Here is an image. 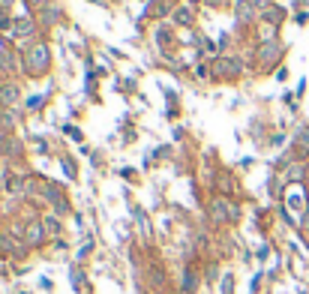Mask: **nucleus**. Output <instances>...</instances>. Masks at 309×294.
I'll list each match as a JSON object with an SVG mask.
<instances>
[{"mask_svg": "<svg viewBox=\"0 0 309 294\" xmlns=\"http://www.w3.org/2000/svg\"><path fill=\"white\" fill-rule=\"evenodd\" d=\"M222 294H231V276H225V285H222Z\"/></svg>", "mask_w": 309, "mask_h": 294, "instance_id": "2", "label": "nucleus"}, {"mask_svg": "<svg viewBox=\"0 0 309 294\" xmlns=\"http://www.w3.org/2000/svg\"><path fill=\"white\" fill-rule=\"evenodd\" d=\"M27 237H30V240L36 243V240L42 237V228H39V225H30V228H27Z\"/></svg>", "mask_w": 309, "mask_h": 294, "instance_id": "1", "label": "nucleus"}]
</instances>
